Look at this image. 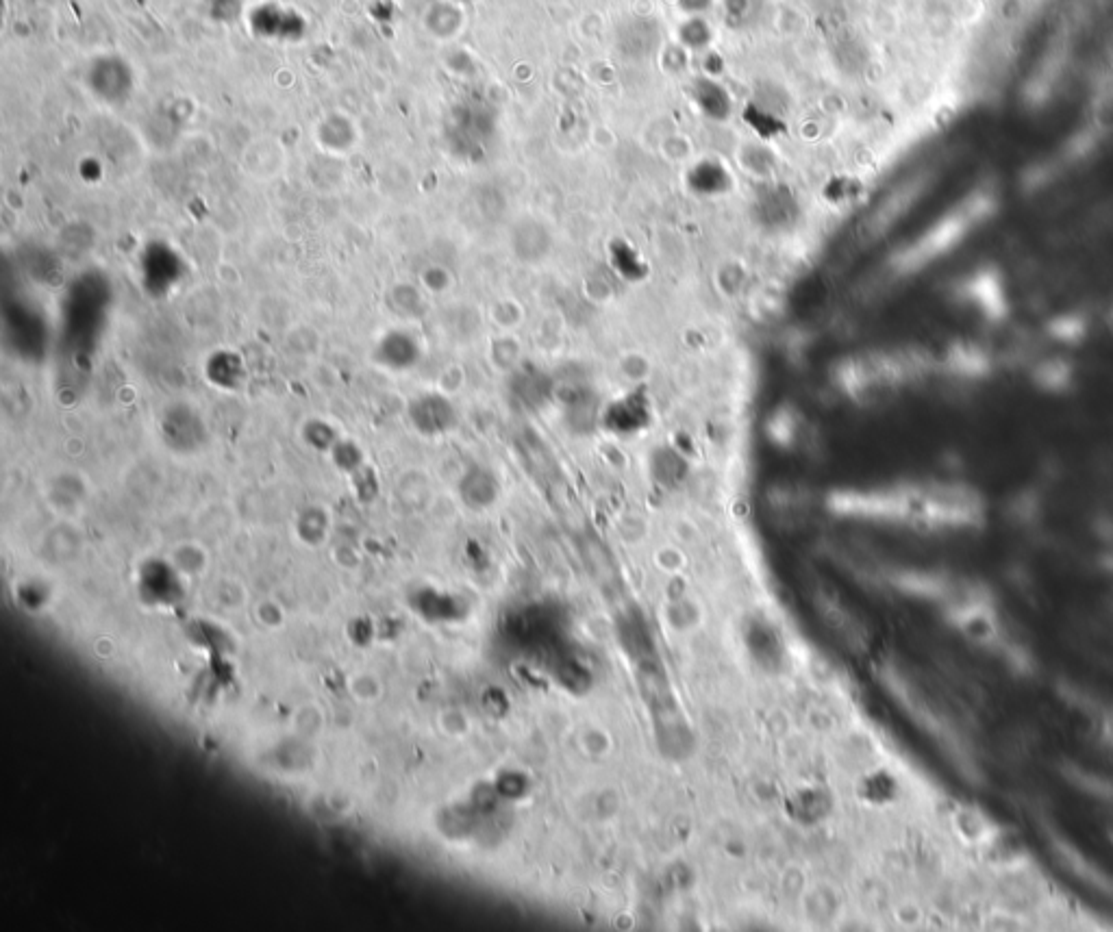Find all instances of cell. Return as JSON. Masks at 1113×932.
<instances>
[{"label": "cell", "mask_w": 1113, "mask_h": 932, "mask_svg": "<svg viewBox=\"0 0 1113 932\" xmlns=\"http://www.w3.org/2000/svg\"><path fill=\"white\" fill-rule=\"evenodd\" d=\"M450 415H453V409H450L448 400L435 394H424L411 402L409 407L411 422L418 426V431L424 433L446 431Z\"/></svg>", "instance_id": "7a4b0ae2"}, {"label": "cell", "mask_w": 1113, "mask_h": 932, "mask_svg": "<svg viewBox=\"0 0 1113 932\" xmlns=\"http://www.w3.org/2000/svg\"><path fill=\"white\" fill-rule=\"evenodd\" d=\"M418 357H420V348L416 344V339L405 331L385 333L372 352L374 363L392 372H405L409 368H414L418 363Z\"/></svg>", "instance_id": "6da1fadb"}]
</instances>
